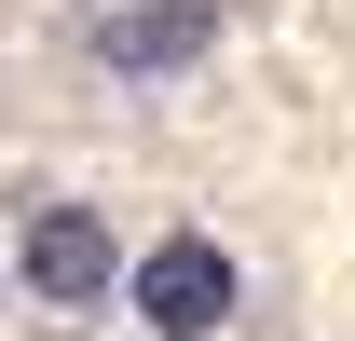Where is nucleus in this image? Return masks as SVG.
<instances>
[{
	"instance_id": "obj_1",
	"label": "nucleus",
	"mask_w": 355,
	"mask_h": 341,
	"mask_svg": "<svg viewBox=\"0 0 355 341\" xmlns=\"http://www.w3.org/2000/svg\"><path fill=\"white\" fill-rule=\"evenodd\" d=\"M14 287L55 300V314H83V300L137 287L123 232H110V205H28V232H14Z\"/></svg>"
},
{
	"instance_id": "obj_2",
	"label": "nucleus",
	"mask_w": 355,
	"mask_h": 341,
	"mask_svg": "<svg viewBox=\"0 0 355 341\" xmlns=\"http://www.w3.org/2000/svg\"><path fill=\"white\" fill-rule=\"evenodd\" d=\"M232 300H246V273H232L205 232H164V246H137L123 314H137L150 341H205V328H232Z\"/></svg>"
},
{
	"instance_id": "obj_3",
	"label": "nucleus",
	"mask_w": 355,
	"mask_h": 341,
	"mask_svg": "<svg viewBox=\"0 0 355 341\" xmlns=\"http://www.w3.org/2000/svg\"><path fill=\"white\" fill-rule=\"evenodd\" d=\"M219 14L232 0H123V14L96 28V55H110L123 82H164V69H191V55L219 42Z\"/></svg>"
}]
</instances>
